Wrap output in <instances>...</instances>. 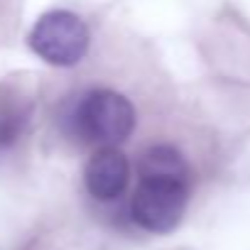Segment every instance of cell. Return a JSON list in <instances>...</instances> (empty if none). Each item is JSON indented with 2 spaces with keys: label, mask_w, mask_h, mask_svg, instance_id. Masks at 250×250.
<instances>
[{
  "label": "cell",
  "mask_w": 250,
  "mask_h": 250,
  "mask_svg": "<svg viewBox=\"0 0 250 250\" xmlns=\"http://www.w3.org/2000/svg\"><path fill=\"white\" fill-rule=\"evenodd\" d=\"M191 184V165L174 145L147 147L138 160V187L130 201L133 221L150 233L174 230L184 218Z\"/></svg>",
  "instance_id": "6da1fadb"
},
{
  "label": "cell",
  "mask_w": 250,
  "mask_h": 250,
  "mask_svg": "<svg viewBox=\"0 0 250 250\" xmlns=\"http://www.w3.org/2000/svg\"><path fill=\"white\" fill-rule=\"evenodd\" d=\"M135 108L130 98L113 88H91L66 110V130L81 143L118 147L135 130Z\"/></svg>",
  "instance_id": "7a4b0ae2"
},
{
  "label": "cell",
  "mask_w": 250,
  "mask_h": 250,
  "mask_svg": "<svg viewBox=\"0 0 250 250\" xmlns=\"http://www.w3.org/2000/svg\"><path fill=\"white\" fill-rule=\"evenodd\" d=\"M27 42L42 62L52 66H74L86 57L91 35L76 13L49 10L35 22Z\"/></svg>",
  "instance_id": "3957f363"
},
{
  "label": "cell",
  "mask_w": 250,
  "mask_h": 250,
  "mask_svg": "<svg viewBox=\"0 0 250 250\" xmlns=\"http://www.w3.org/2000/svg\"><path fill=\"white\" fill-rule=\"evenodd\" d=\"M130 182V162L118 147H98L83 169L86 191L98 201H115Z\"/></svg>",
  "instance_id": "277c9868"
},
{
  "label": "cell",
  "mask_w": 250,
  "mask_h": 250,
  "mask_svg": "<svg viewBox=\"0 0 250 250\" xmlns=\"http://www.w3.org/2000/svg\"><path fill=\"white\" fill-rule=\"evenodd\" d=\"M32 101L13 83H0V160L27 133Z\"/></svg>",
  "instance_id": "5b68a950"
}]
</instances>
